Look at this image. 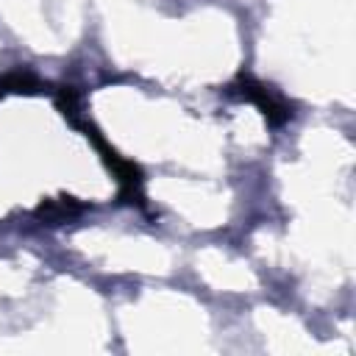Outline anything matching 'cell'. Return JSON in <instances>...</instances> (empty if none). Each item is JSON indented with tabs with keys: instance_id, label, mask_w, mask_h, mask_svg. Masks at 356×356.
Returning <instances> with one entry per match:
<instances>
[{
	"instance_id": "1",
	"label": "cell",
	"mask_w": 356,
	"mask_h": 356,
	"mask_svg": "<svg viewBox=\"0 0 356 356\" xmlns=\"http://www.w3.org/2000/svg\"><path fill=\"white\" fill-rule=\"evenodd\" d=\"M236 92H239L242 97H248L250 103H256L259 111L267 117V122L281 125V122L289 120V108H286V106H284L267 86H261L259 81H253V78H248V75H239V81H236Z\"/></svg>"
}]
</instances>
